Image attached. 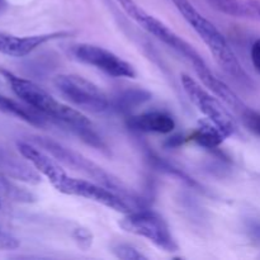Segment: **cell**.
<instances>
[{
  "label": "cell",
  "mask_w": 260,
  "mask_h": 260,
  "mask_svg": "<svg viewBox=\"0 0 260 260\" xmlns=\"http://www.w3.org/2000/svg\"><path fill=\"white\" fill-rule=\"evenodd\" d=\"M0 207H2V202H0Z\"/></svg>",
  "instance_id": "cell-27"
},
{
  "label": "cell",
  "mask_w": 260,
  "mask_h": 260,
  "mask_svg": "<svg viewBox=\"0 0 260 260\" xmlns=\"http://www.w3.org/2000/svg\"><path fill=\"white\" fill-rule=\"evenodd\" d=\"M241 121H243L244 126L253 132L254 135L260 137V112L254 111V109L248 108L243 114L240 116Z\"/></svg>",
  "instance_id": "cell-20"
},
{
  "label": "cell",
  "mask_w": 260,
  "mask_h": 260,
  "mask_svg": "<svg viewBox=\"0 0 260 260\" xmlns=\"http://www.w3.org/2000/svg\"><path fill=\"white\" fill-rule=\"evenodd\" d=\"M151 98V94L142 89H135V90H127L122 93L117 99V108L122 111H129L139 104L145 103Z\"/></svg>",
  "instance_id": "cell-18"
},
{
  "label": "cell",
  "mask_w": 260,
  "mask_h": 260,
  "mask_svg": "<svg viewBox=\"0 0 260 260\" xmlns=\"http://www.w3.org/2000/svg\"><path fill=\"white\" fill-rule=\"evenodd\" d=\"M119 4V7L124 10L127 15L131 18L132 20L137 23L141 28H144L146 32L154 36L162 43L169 46L174 51H177L179 55L187 58L193 66L197 63L203 62V58L201 57L200 53L187 42L183 40L182 37L177 35L174 30L170 29L167 24L161 22L160 19L155 18L154 15L149 14L145 9H142L135 0H116Z\"/></svg>",
  "instance_id": "cell-4"
},
{
  "label": "cell",
  "mask_w": 260,
  "mask_h": 260,
  "mask_svg": "<svg viewBox=\"0 0 260 260\" xmlns=\"http://www.w3.org/2000/svg\"><path fill=\"white\" fill-rule=\"evenodd\" d=\"M206 2L217 12L230 15V17L258 19V15L254 12L248 0H206Z\"/></svg>",
  "instance_id": "cell-16"
},
{
  "label": "cell",
  "mask_w": 260,
  "mask_h": 260,
  "mask_svg": "<svg viewBox=\"0 0 260 260\" xmlns=\"http://www.w3.org/2000/svg\"><path fill=\"white\" fill-rule=\"evenodd\" d=\"M119 226L127 233L145 238L161 250L168 253L178 250V244L169 225L161 215L155 211L139 208L126 213V216L119 221Z\"/></svg>",
  "instance_id": "cell-6"
},
{
  "label": "cell",
  "mask_w": 260,
  "mask_h": 260,
  "mask_svg": "<svg viewBox=\"0 0 260 260\" xmlns=\"http://www.w3.org/2000/svg\"><path fill=\"white\" fill-rule=\"evenodd\" d=\"M249 4L251 5V8L254 9V12L256 13L258 18L260 19V0H248Z\"/></svg>",
  "instance_id": "cell-25"
},
{
  "label": "cell",
  "mask_w": 260,
  "mask_h": 260,
  "mask_svg": "<svg viewBox=\"0 0 260 260\" xmlns=\"http://www.w3.org/2000/svg\"><path fill=\"white\" fill-rule=\"evenodd\" d=\"M19 248V241L10 234L0 230V250H15Z\"/></svg>",
  "instance_id": "cell-22"
},
{
  "label": "cell",
  "mask_w": 260,
  "mask_h": 260,
  "mask_svg": "<svg viewBox=\"0 0 260 260\" xmlns=\"http://www.w3.org/2000/svg\"><path fill=\"white\" fill-rule=\"evenodd\" d=\"M70 35V32L63 30L35 36H15L0 32V53L12 57H24L50 41L69 37Z\"/></svg>",
  "instance_id": "cell-11"
},
{
  "label": "cell",
  "mask_w": 260,
  "mask_h": 260,
  "mask_svg": "<svg viewBox=\"0 0 260 260\" xmlns=\"http://www.w3.org/2000/svg\"><path fill=\"white\" fill-rule=\"evenodd\" d=\"M0 112L17 117V118L22 119V121L27 122L32 126L43 127L46 123L45 117L42 114L36 112L30 107L22 106V104L17 103V102L12 101L4 95H0Z\"/></svg>",
  "instance_id": "cell-15"
},
{
  "label": "cell",
  "mask_w": 260,
  "mask_h": 260,
  "mask_svg": "<svg viewBox=\"0 0 260 260\" xmlns=\"http://www.w3.org/2000/svg\"><path fill=\"white\" fill-rule=\"evenodd\" d=\"M17 147L20 155L25 160H28L40 174L47 178L48 182L56 189H58V187L62 184V182L68 177V174L62 169L60 162L50 152H47L46 150L38 149L37 146H35L32 144H28V142L19 141L17 144Z\"/></svg>",
  "instance_id": "cell-10"
},
{
  "label": "cell",
  "mask_w": 260,
  "mask_h": 260,
  "mask_svg": "<svg viewBox=\"0 0 260 260\" xmlns=\"http://www.w3.org/2000/svg\"><path fill=\"white\" fill-rule=\"evenodd\" d=\"M0 169L14 179L24 180L28 183H38L41 180L37 170L32 169L19 159L7 154L5 151H0Z\"/></svg>",
  "instance_id": "cell-14"
},
{
  "label": "cell",
  "mask_w": 260,
  "mask_h": 260,
  "mask_svg": "<svg viewBox=\"0 0 260 260\" xmlns=\"http://www.w3.org/2000/svg\"><path fill=\"white\" fill-rule=\"evenodd\" d=\"M53 85L68 102L83 111L103 113L111 108L108 95L88 79L75 74H61L53 79Z\"/></svg>",
  "instance_id": "cell-5"
},
{
  "label": "cell",
  "mask_w": 260,
  "mask_h": 260,
  "mask_svg": "<svg viewBox=\"0 0 260 260\" xmlns=\"http://www.w3.org/2000/svg\"><path fill=\"white\" fill-rule=\"evenodd\" d=\"M111 251L116 258L122 260H142L147 259V256L144 253L135 248L134 245L127 243H114L112 244Z\"/></svg>",
  "instance_id": "cell-19"
},
{
  "label": "cell",
  "mask_w": 260,
  "mask_h": 260,
  "mask_svg": "<svg viewBox=\"0 0 260 260\" xmlns=\"http://www.w3.org/2000/svg\"><path fill=\"white\" fill-rule=\"evenodd\" d=\"M193 68H194L196 74H197L198 78L201 79L203 85H205L206 88L210 89L216 96H218L226 106L230 107L239 117L249 108V107L236 95V93L230 88V86L226 85L222 80H220V79L210 70L207 63H198V65L193 66Z\"/></svg>",
  "instance_id": "cell-12"
},
{
  "label": "cell",
  "mask_w": 260,
  "mask_h": 260,
  "mask_svg": "<svg viewBox=\"0 0 260 260\" xmlns=\"http://www.w3.org/2000/svg\"><path fill=\"white\" fill-rule=\"evenodd\" d=\"M74 239H75L76 243L81 246L83 249H88L91 245V241H93V236H91L90 231H88L86 229H76L73 233Z\"/></svg>",
  "instance_id": "cell-21"
},
{
  "label": "cell",
  "mask_w": 260,
  "mask_h": 260,
  "mask_svg": "<svg viewBox=\"0 0 260 260\" xmlns=\"http://www.w3.org/2000/svg\"><path fill=\"white\" fill-rule=\"evenodd\" d=\"M182 85L185 94L198 111L208 119L213 122L226 137L231 136L236 132V122L230 114V112L222 106V101L218 96L212 95L210 91L201 86L198 81L190 78L189 75H182Z\"/></svg>",
  "instance_id": "cell-7"
},
{
  "label": "cell",
  "mask_w": 260,
  "mask_h": 260,
  "mask_svg": "<svg viewBox=\"0 0 260 260\" xmlns=\"http://www.w3.org/2000/svg\"><path fill=\"white\" fill-rule=\"evenodd\" d=\"M172 3L182 14V17L187 20L188 24L193 28V30L200 36L201 40L206 43L222 70L238 84H241L248 89H253V80L244 70L235 52L217 27L205 15L201 14L189 0H172Z\"/></svg>",
  "instance_id": "cell-2"
},
{
  "label": "cell",
  "mask_w": 260,
  "mask_h": 260,
  "mask_svg": "<svg viewBox=\"0 0 260 260\" xmlns=\"http://www.w3.org/2000/svg\"><path fill=\"white\" fill-rule=\"evenodd\" d=\"M0 74L8 81L13 93L18 98L22 99L28 107L35 109L43 117H47V118L70 127V129H73L78 136H80L88 144L95 147H101V149L104 146L101 137L93 129L91 122L80 111H76L70 106H66L61 102L56 101L45 89L28 79L19 78L10 71L3 70V69H0Z\"/></svg>",
  "instance_id": "cell-1"
},
{
  "label": "cell",
  "mask_w": 260,
  "mask_h": 260,
  "mask_svg": "<svg viewBox=\"0 0 260 260\" xmlns=\"http://www.w3.org/2000/svg\"><path fill=\"white\" fill-rule=\"evenodd\" d=\"M7 7H8L7 0H0V12H3V10L7 9Z\"/></svg>",
  "instance_id": "cell-26"
},
{
  "label": "cell",
  "mask_w": 260,
  "mask_h": 260,
  "mask_svg": "<svg viewBox=\"0 0 260 260\" xmlns=\"http://www.w3.org/2000/svg\"><path fill=\"white\" fill-rule=\"evenodd\" d=\"M71 53L78 61L94 66L109 76L131 79L136 76V71L131 63L107 48L90 43H80L73 48Z\"/></svg>",
  "instance_id": "cell-9"
},
{
  "label": "cell",
  "mask_w": 260,
  "mask_h": 260,
  "mask_svg": "<svg viewBox=\"0 0 260 260\" xmlns=\"http://www.w3.org/2000/svg\"><path fill=\"white\" fill-rule=\"evenodd\" d=\"M251 62H253V66L255 68V70L260 73V38L254 42L253 47H251Z\"/></svg>",
  "instance_id": "cell-23"
},
{
  "label": "cell",
  "mask_w": 260,
  "mask_h": 260,
  "mask_svg": "<svg viewBox=\"0 0 260 260\" xmlns=\"http://www.w3.org/2000/svg\"><path fill=\"white\" fill-rule=\"evenodd\" d=\"M192 139L201 146L215 149L222 144L223 140L226 139V135L213 122L205 118L200 122V127L192 135Z\"/></svg>",
  "instance_id": "cell-17"
},
{
  "label": "cell",
  "mask_w": 260,
  "mask_h": 260,
  "mask_svg": "<svg viewBox=\"0 0 260 260\" xmlns=\"http://www.w3.org/2000/svg\"><path fill=\"white\" fill-rule=\"evenodd\" d=\"M36 142L43 150L50 152L58 162L66 165L68 168H71L75 172L81 173V174L88 177L90 180L103 185V187L114 190L119 196L129 201L137 210L142 206V201L140 200V197L135 190L127 187L121 179L114 177L113 174L108 173L107 170H104L103 168L99 167L98 164L91 161L90 159L85 157L84 155L79 154V152L74 151V150L69 149V147H65L63 145L58 144V142L53 141V140L47 139V137H37Z\"/></svg>",
  "instance_id": "cell-3"
},
{
  "label": "cell",
  "mask_w": 260,
  "mask_h": 260,
  "mask_svg": "<svg viewBox=\"0 0 260 260\" xmlns=\"http://www.w3.org/2000/svg\"><path fill=\"white\" fill-rule=\"evenodd\" d=\"M57 190L63 194L76 196V197L91 200L99 205H103L106 207L117 211V212L123 213V215L137 210L126 198H123L109 188L93 182V180L76 179V178H70L68 175Z\"/></svg>",
  "instance_id": "cell-8"
},
{
  "label": "cell",
  "mask_w": 260,
  "mask_h": 260,
  "mask_svg": "<svg viewBox=\"0 0 260 260\" xmlns=\"http://www.w3.org/2000/svg\"><path fill=\"white\" fill-rule=\"evenodd\" d=\"M129 128L141 132L170 134L175 128V121L170 114L161 111H151L129 117L127 121Z\"/></svg>",
  "instance_id": "cell-13"
},
{
  "label": "cell",
  "mask_w": 260,
  "mask_h": 260,
  "mask_svg": "<svg viewBox=\"0 0 260 260\" xmlns=\"http://www.w3.org/2000/svg\"><path fill=\"white\" fill-rule=\"evenodd\" d=\"M248 233L254 241L260 244V220H251L248 223Z\"/></svg>",
  "instance_id": "cell-24"
}]
</instances>
